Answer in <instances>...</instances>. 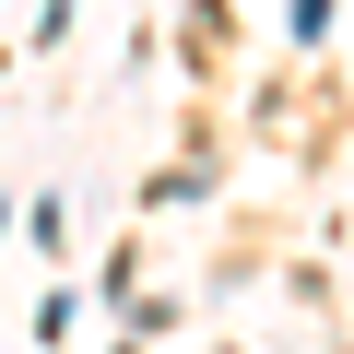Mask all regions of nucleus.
I'll return each instance as SVG.
<instances>
[{
    "mask_svg": "<svg viewBox=\"0 0 354 354\" xmlns=\"http://www.w3.org/2000/svg\"><path fill=\"white\" fill-rule=\"evenodd\" d=\"M330 36V0H295V48H319Z\"/></svg>",
    "mask_w": 354,
    "mask_h": 354,
    "instance_id": "1",
    "label": "nucleus"
},
{
    "mask_svg": "<svg viewBox=\"0 0 354 354\" xmlns=\"http://www.w3.org/2000/svg\"><path fill=\"white\" fill-rule=\"evenodd\" d=\"M118 354H142V342H118Z\"/></svg>",
    "mask_w": 354,
    "mask_h": 354,
    "instance_id": "2",
    "label": "nucleus"
}]
</instances>
